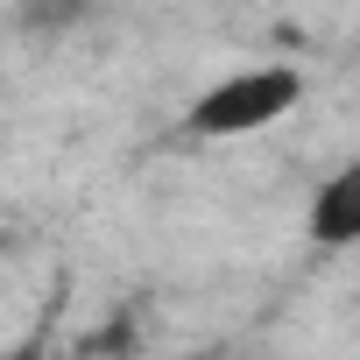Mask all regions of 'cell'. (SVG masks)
Instances as JSON below:
<instances>
[{
  "mask_svg": "<svg viewBox=\"0 0 360 360\" xmlns=\"http://www.w3.org/2000/svg\"><path fill=\"white\" fill-rule=\"evenodd\" d=\"M311 240L318 248H353L360 240V155L332 176V184H318V198H311Z\"/></svg>",
  "mask_w": 360,
  "mask_h": 360,
  "instance_id": "2",
  "label": "cell"
},
{
  "mask_svg": "<svg viewBox=\"0 0 360 360\" xmlns=\"http://www.w3.org/2000/svg\"><path fill=\"white\" fill-rule=\"evenodd\" d=\"M297 99H304V71H297V64H248V71L205 85V92L191 99L184 127L205 134V141H233V134L276 127L283 113H297Z\"/></svg>",
  "mask_w": 360,
  "mask_h": 360,
  "instance_id": "1",
  "label": "cell"
},
{
  "mask_svg": "<svg viewBox=\"0 0 360 360\" xmlns=\"http://www.w3.org/2000/svg\"><path fill=\"white\" fill-rule=\"evenodd\" d=\"M0 360H43V353H36V346H22V353H0Z\"/></svg>",
  "mask_w": 360,
  "mask_h": 360,
  "instance_id": "3",
  "label": "cell"
}]
</instances>
